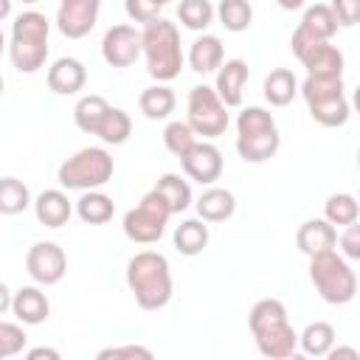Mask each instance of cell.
I'll return each mask as SVG.
<instances>
[{
    "label": "cell",
    "mask_w": 360,
    "mask_h": 360,
    "mask_svg": "<svg viewBox=\"0 0 360 360\" xmlns=\"http://www.w3.org/2000/svg\"><path fill=\"white\" fill-rule=\"evenodd\" d=\"M141 53L146 56V70L158 82H172L180 76L183 68V51H180V34L174 22L158 17L143 25L141 31Z\"/></svg>",
    "instance_id": "7a4b0ae2"
},
{
    "label": "cell",
    "mask_w": 360,
    "mask_h": 360,
    "mask_svg": "<svg viewBox=\"0 0 360 360\" xmlns=\"http://www.w3.org/2000/svg\"><path fill=\"white\" fill-rule=\"evenodd\" d=\"M152 191L160 194V200L166 202V208H169L172 214H180V211H186V208L191 205V188H188V183H186L180 174H163V177L155 183Z\"/></svg>",
    "instance_id": "cb8c5ba5"
},
{
    "label": "cell",
    "mask_w": 360,
    "mask_h": 360,
    "mask_svg": "<svg viewBox=\"0 0 360 360\" xmlns=\"http://www.w3.org/2000/svg\"><path fill=\"white\" fill-rule=\"evenodd\" d=\"M332 14L338 25H354L360 20V0H332Z\"/></svg>",
    "instance_id": "ab89813d"
},
{
    "label": "cell",
    "mask_w": 360,
    "mask_h": 360,
    "mask_svg": "<svg viewBox=\"0 0 360 360\" xmlns=\"http://www.w3.org/2000/svg\"><path fill=\"white\" fill-rule=\"evenodd\" d=\"M248 65L242 59H228L225 65L217 68V87L214 93L219 96V101L225 107H239L242 96H245V84H248Z\"/></svg>",
    "instance_id": "9a60e30c"
},
{
    "label": "cell",
    "mask_w": 360,
    "mask_h": 360,
    "mask_svg": "<svg viewBox=\"0 0 360 360\" xmlns=\"http://www.w3.org/2000/svg\"><path fill=\"white\" fill-rule=\"evenodd\" d=\"M110 110V104H107V98H101V96H82L79 101H76V107H73V118H76V127L82 129V132H96V127H98V121H101V115Z\"/></svg>",
    "instance_id": "1f68e13d"
},
{
    "label": "cell",
    "mask_w": 360,
    "mask_h": 360,
    "mask_svg": "<svg viewBox=\"0 0 360 360\" xmlns=\"http://www.w3.org/2000/svg\"><path fill=\"white\" fill-rule=\"evenodd\" d=\"M287 318V309L278 298H262L250 307V315H248V323H250V332L273 323V321H284Z\"/></svg>",
    "instance_id": "8d00e7d4"
},
{
    "label": "cell",
    "mask_w": 360,
    "mask_h": 360,
    "mask_svg": "<svg viewBox=\"0 0 360 360\" xmlns=\"http://www.w3.org/2000/svg\"><path fill=\"white\" fill-rule=\"evenodd\" d=\"M194 135L202 138H217L228 129V110L208 84H197L188 93V121H186Z\"/></svg>",
    "instance_id": "9c48e42d"
},
{
    "label": "cell",
    "mask_w": 360,
    "mask_h": 360,
    "mask_svg": "<svg viewBox=\"0 0 360 360\" xmlns=\"http://www.w3.org/2000/svg\"><path fill=\"white\" fill-rule=\"evenodd\" d=\"M295 245L301 253L307 256H315V253H323V250H332L338 245V231L335 225H329L326 219H307L298 233H295Z\"/></svg>",
    "instance_id": "e0dca14e"
},
{
    "label": "cell",
    "mask_w": 360,
    "mask_h": 360,
    "mask_svg": "<svg viewBox=\"0 0 360 360\" xmlns=\"http://www.w3.org/2000/svg\"><path fill=\"white\" fill-rule=\"evenodd\" d=\"M6 51V37H3V31H0V53Z\"/></svg>",
    "instance_id": "c3c4849f"
},
{
    "label": "cell",
    "mask_w": 360,
    "mask_h": 360,
    "mask_svg": "<svg viewBox=\"0 0 360 360\" xmlns=\"http://www.w3.org/2000/svg\"><path fill=\"white\" fill-rule=\"evenodd\" d=\"M127 284L143 309H160L172 298V273L169 262L158 250H141L127 264Z\"/></svg>",
    "instance_id": "6da1fadb"
},
{
    "label": "cell",
    "mask_w": 360,
    "mask_h": 360,
    "mask_svg": "<svg viewBox=\"0 0 360 360\" xmlns=\"http://www.w3.org/2000/svg\"><path fill=\"white\" fill-rule=\"evenodd\" d=\"M25 340L28 335L22 332L20 323H8V321H0V360L3 357H14L25 349Z\"/></svg>",
    "instance_id": "74e56055"
},
{
    "label": "cell",
    "mask_w": 360,
    "mask_h": 360,
    "mask_svg": "<svg viewBox=\"0 0 360 360\" xmlns=\"http://www.w3.org/2000/svg\"><path fill=\"white\" fill-rule=\"evenodd\" d=\"M236 152L248 163L270 160L278 152V129L267 110L262 107H245L236 118Z\"/></svg>",
    "instance_id": "277c9868"
},
{
    "label": "cell",
    "mask_w": 360,
    "mask_h": 360,
    "mask_svg": "<svg viewBox=\"0 0 360 360\" xmlns=\"http://www.w3.org/2000/svg\"><path fill=\"white\" fill-rule=\"evenodd\" d=\"M25 270L37 284H59L68 270L65 250L56 242H37L25 256Z\"/></svg>",
    "instance_id": "30bf717a"
},
{
    "label": "cell",
    "mask_w": 360,
    "mask_h": 360,
    "mask_svg": "<svg viewBox=\"0 0 360 360\" xmlns=\"http://www.w3.org/2000/svg\"><path fill=\"white\" fill-rule=\"evenodd\" d=\"M6 309H11V290L0 281V315H3Z\"/></svg>",
    "instance_id": "f6af8a7d"
},
{
    "label": "cell",
    "mask_w": 360,
    "mask_h": 360,
    "mask_svg": "<svg viewBox=\"0 0 360 360\" xmlns=\"http://www.w3.org/2000/svg\"><path fill=\"white\" fill-rule=\"evenodd\" d=\"M28 205H31L28 186L17 177H3L0 180V214L14 217V214H22Z\"/></svg>",
    "instance_id": "4dcf8cb0"
},
{
    "label": "cell",
    "mask_w": 360,
    "mask_h": 360,
    "mask_svg": "<svg viewBox=\"0 0 360 360\" xmlns=\"http://www.w3.org/2000/svg\"><path fill=\"white\" fill-rule=\"evenodd\" d=\"M180 163H183V172L191 180H197L200 186H211L222 174V152L214 143H205V141H197L180 158Z\"/></svg>",
    "instance_id": "4fadbf2b"
},
{
    "label": "cell",
    "mask_w": 360,
    "mask_h": 360,
    "mask_svg": "<svg viewBox=\"0 0 360 360\" xmlns=\"http://www.w3.org/2000/svg\"><path fill=\"white\" fill-rule=\"evenodd\" d=\"M298 28H304V31H307L309 37H315L318 42H326V39L338 31V20H335V14H332L329 6L315 3V6H309V8L304 11V20H301Z\"/></svg>",
    "instance_id": "4316f807"
},
{
    "label": "cell",
    "mask_w": 360,
    "mask_h": 360,
    "mask_svg": "<svg viewBox=\"0 0 360 360\" xmlns=\"http://www.w3.org/2000/svg\"><path fill=\"white\" fill-rule=\"evenodd\" d=\"M34 214H37V219H39L45 228H62V225L70 219L73 205H70V200H68L65 191H59V188H45V191L37 197V202H34Z\"/></svg>",
    "instance_id": "ac0fdd59"
},
{
    "label": "cell",
    "mask_w": 360,
    "mask_h": 360,
    "mask_svg": "<svg viewBox=\"0 0 360 360\" xmlns=\"http://www.w3.org/2000/svg\"><path fill=\"white\" fill-rule=\"evenodd\" d=\"M84 82H87V70H84V65H82L79 59H73V56H62V59H56V62L48 68V87H51L53 93H59V96H73V93H79V90L84 87Z\"/></svg>",
    "instance_id": "2e32d148"
},
{
    "label": "cell",
    "mask_w": 360,
    "mask_h": 360,
    "mask_svg": "<svg viewBox=\"0 0 360 360\" xmlns=\"http://www.w3.org/2000/svg\"><path fill=\"white\" fill-rule=\"evenodd\" d=\"M298 93V82L292 76V70L287 68H276L267 73L264 79V98L273 104V107H287Z\"/></svg>",
    "instance_id": "603a6c76"
},
{
    "label": "cell",
    "mask_w": 360,
    "mask_h": 360,
    "mask_svg": "<svg viewBox=\"0 0 360 360\" xmlns=\"http://www.w3.org/2000/svg\"><path fill=\"white\" fill-rule=\"evenodd\" d=\"M278 6H281L284 11H295V8L304 6V0H278Z\"/></svg>",
    "instance_id": "bcb514c9"
},
{
    "label": "cell",
    "mask_w": 360,
    "mask_h": 360,
    "mask_svg": "<svg viewBox=\"0 0 360 360\" xmlns=\"http://www.w3.org/2000/svg\"><path fill=\"white\" fill-rule=\"evenodd\" d=\"M326 357H329V360H338V357H349V360H357L360 354H357V349H349V346H338V349H329V352H326Z\"/></svg>",
    "instance_id": "7bdbcfd3"
},
{
    "label": "cell",
    "mask_w": 360,
    "mask_h": 360,
    "mask_svg": "<svg viewBox=\"0 0 360 360\" xmlns=\"http://www.w3.org/2000/svg\"><path fill=\"white\" fill-rule=\"evenodd\" d=\"M163 143H166V149H169L172 155L183 158V155L197 143V135H194V129H191L186 121H172V124L163 129Z\"/></svg>",
    "instance_id": "d590c367"
},
{
    "label": "cell",
    "mask_w": 360,
    "mask_h": 360,
    "mask_svg": "<svg viewBox=\"0 0 360 360\" xmlns=\"http://www.w3.org/2000/svg\"><path fill=\"white\" fill-rule=\"evenodd\" d=\"M48 17L39 11H22L11 25L8 56L20 73H37L48 59Z\"/></svg>",
    "instance_id": "3957f363"
},
{
    "label": "cell",
    "mask_w": 360,
    "mask_h": 360,
    "mask_svg": "<svg viewBox=\"0 0 360 360\" xmlns=\"http://www.w3.org/2000/svg\"><path fill=\"white\" fill-rule=\"evenodd\" d=\"M112 211H115V202H112L107 194L96 191V188H87V191L76 200V214L82 217V222H90V225L107 222V219L112 217Z\"/></svg>",
    "instance_id": "d4e9b609"
},
{
    "label": "cell",
    "mask_w": 360,
    "mask_h": 360,
    "mask_svg": "<svg viewBox=\"0 0 360 360\" xmlns=\"http://www.w3.org/2000/svg\"><path fill=\"white\" fill-rule=\"evenodd\" d=\"M98 357H101V360H107V357H112V360H115V357H143V360H149L152 352L143 349V346H110V349H101Z\"/></svg>",
    "instance_id": "b9f144b4"
},
{
    "label": "cell",
    "mask_w": 360,
    "mask_h": 360,
    "mask_svg": "<svg viewBox=\"0 0 360 360\" xmlns=\"http://www.w3.org/2000/svg\"><path fill=\"white\" fill-rule=\"evenodd\" d=\"M177 17H180V22H183L186 28L202 31V28H208L211 20H214V6H211L208 0H180Z\"/></svg>",
    "instance_id": "e575fe53"
},
{
    "label": "cell",
    "mask_w": 360,
    "mask_h": 360,
    "mask_svg": "<svg viewBox=\"0 0 360 360\" xmlns=\"http://www.w3.org/2000/svg\"><path fill=\"white\" fill-rule=\"evenodd\" d=\"M256 338V346L264 357H273V360H284V357H292L295 349H298V335L295 329L290 326V321H273L262 329L253 332Z\"/></svg>",
    "instance_id": "5bb4252c"
},
{
    "label": "cell",
    "mask_w": 360,
    "mask_h": 360,
    "mask_svg": "<svg viewBox=\"0 0 360 360\" xmlns=\"http://www.w3.org/2000/svg\"><path fill=\"white\" fill-rule=\"evenodd\" d=\"M158 3H160V6H166V3H169V0H158Z\"/></svg>",
    "instance_id": "f907efd6"
},
{
    "label": "cell",
    "mask_w": 360,
    "mask_h": 360,
    "mask_svg": "<svg viewBox=\"0 0 360 360\" xmlns=\"http://www.w3.org/2000/svg\"><path fill=\"white\" fill-rule=\"evenodd\" d=\"M304 68L309 70V76H343V53L326 42L312 45L304 56H301Z\"/></svg>",
    "instance_id": "ffe728a7"
},
{
    "label": "cell",
    "mask_w": 360,
    "mask_h": 360,
    "mask_svg": "<svg viewBox=\"0 0 360 360\" xmlns=\"http://www.w3.org/2000/svg\"><path fill=\"white\" fill-rule=\"evenodd\" d=\"M39 357L59 360V352H56V349H45V346H39V349H31V352H28V360H39Z\"/></svg>",
    "instance_id": "ee69618b"
},
{
    "label": "cell",
    "mask_w": 360,
    "mask_h": 360,
    "mask_svg": "<svg viewBox=\"0 0 360 360\" xmlns=\"http://www.w3.org/2000/svg\"><path fill=\"white\" fill-rule=\"evenodd\" d=\"M205 245H208V228L202 225V219H186V222L177 225L174 248L183 256H197V253H202Z\"/></svg>",
    "instance_id": "f1b7e54d"
},
{
    "label": "cell",
    "mask_w": 360,
    "mask_h": 360,
    "mask_svg": "<svg viewBox=\"0 0 360 360\" xmlns=\"http://www.w3.org/2000/svg\"><path fill=\"white\" fill-rule=\"evenodd\" d=\"M357 200L352 194H332L326 202H323V219L329 225H349V222H357Z\"/></svg>",
    "instance_id": "836d02e7"
},
{
    "label": "cell",
    "mask_w": 360,
    "mask_h": 360,
    "mask_svg": "<svg viewBox=\"0 0 360 360\" xmlns=\"http://www.w3.org/2000/svg\"><path fill=\"white\" fill-rule=\"evenodd\" d=\"M129 132H132V118H129L124 110L110 107V110L101 115V121H98V127H96L93 135H98L104 143L118 146V143H124V141L129 138Z\"/></svg>",
    "instance_id": "484cf974"
},
{
    "label": "cell",
    "mask_w": 360,
    "mask_h": 360,
    "mask_svg": "<svg viewBox=\"0 0 360 360\" xmlns=\"http://www.w3.org/2000/svg\"><path fill=\"white\" fill-rule=\"evenodd\" d=\"M301 93L309 115L323 127H343L349 121V101L343 96V76H307Z\"/></svg>",
    "instance_id": "8992f818"
},
{
    "label": "cell",
    "mask_w": 360,
    "mask_h": 360,
    "mask_svg": "<svg viewBox=\"0 0 360 360\" xmlns=\"http://www.w3.org/2000/svg\"><path fill=\"white\" fill-rule=\"evenodd\" d=\"M169 217H172V211L166 208L160 194L149 191V194H143L138 208L124 214V233H127V239H132L138 245H152L163 236Z\"/></svg>",
    "instance_id": "ba28073f"
},
{
    "label": "cell",
    "mask_w": 360,
    "mask_h": 360,
    "mask_svg": "<svg viewBox=\"0 0 360 360\" xmlns=\"http://www.w3.org/2000/svg\"><path fill=\"white\" fill-rule=\"evenodd\" d=\"M11 312L17 315L20 323L37 326V323H42V321L48 318L51 304H48V298H45L42 290H37V287H22V290H17V292L11 295Z\"/></svg>",
    "instance_id": "d6986e66"
},
{
    "label": "cell",
    "mask_w": 360,
    "mask_h": 360,
    "mask_svg": "<svg viewBox=\"0 0 360 360\" xmlns=\"http://www.w3.org/2000/svg\"><path fill=\"white\" fill-rule=\"evenodd\" d=\"M346 231L340 233V248L349 259H360V225L357 222H349L343 225Z\"/></svg>",
    "instance_id": "60d3db41"
},
{
    "label": "cell",
    "mask_w": 360,
    "mask_h": 360,
    "mask_svg": "<svg viewBox=\"0 0 360 360\" xmlns=\"http://www.w3.org/2000/svg\"><path fill=\"white\" fill-rule=\"evenodd\" d=\"M214 14L219 17V22H222L228 31L239 34V31H245V28L250 25V20H253V6H250L248 0H219V6H217Z\"/></svg>",
    "instance_id": "d6a6232c"
},
{
    "label": "cell",
    "mask_w": 360,
    "mask_h": 360,
    "mask_svg": "<svg viewBox=\"0 0 360 360\" xmlns=\"http://www.w3.org/2000/svg\"><path fill=\"white\" fill-rule=\"evenodd\" d=\"M124 8H127V14L135 20V22H152V20H158V14H160V3L158 0H124Z\"/></svg>",
    "instance_id": "f35d334b"
},
{
    "label": "cell",
    "mask_w": 360,
    "mask_h": 360,
    "mask_svg": "<svg viewBox=\"0 0 360 360\" xmlns=\"http://www.w3.org/2000/svg\"><path fill=\"white\" fill-rule=\"evenodd\" d=\"M101 56L112 68H129L141 56V31L132 25H112L101 39Z\"/></svg>",
    "instance_id": "8fae6325"
},
{
    "label": "cell",
    "mask_w": 360,
    "mask_h": 360,
    "mask_svg": "<svg viewBox=\"0 0 360 360\" xmlns=\"http://www.w3.org/2000/svg\"><path fill=\"white\" fill-rule=\"evenodd\" d=\"M309 278L318 295L329 304H349L357 292V276L349 262L335 253V248L309 256Z\"/></svg>",
    "instance_id": "5b68a950"
},
{
    "label": "cell",
    "mask_w": 360,
    "mask_h": 360,
    "mask_svg": "<svg viewBox=\"0 0 360 360\" xmlns=\"http://www.w3.org/2000/svg\"><path fill=\"white\" fill-rule=\"evenodd\" d=\"M11 14V0H0V22Z\"/></svg>",
    "instance_id": "7dc6e473"
},
{
    "label": "cell",
    "mask_w": 360,
    "mask_h": 360,
    "mask_svg": "<svg viewBox=\"0 0 360 360\" xmlns=\"http://www.w3.org/2000/svg\"><path fill=\"white\" fill-rule=\"evenodd\" d=\"M236 211V200L228 188H208L197 200V214L202 222H225Z\"/></svg>",
    "instance_id": "44dd1931"
},
{
    "label": "cell",
    "mask_w": 360,
    "mask_h": 360,
    "mask_svg": "<svg viewBox=\"0 0 360 360\" xmlns=\"http://www.w3.org/2000/svg\"><path fill=\"white\" fill-rule=\"evenodd\" d=\"M101 0H62L56 11V25L68 39H82L93 31L98 20Z\"/></svg>",
    "instance_id": "7c38bea8"
},
{
    "label": "cell",
    "mask_w": 360,
    "mask_h": 360,
    "mask_svg": "<svg viewBox=\"0 0 360 360\" xmlns=\"http://www.w3.org/2000/svg\"><path fill=\"white\" fill-rule=\"evenodd\" d=\"M0 96H3V76H0Z\"/></svg>",
    "instance_id": "681fc988"
},
{
    "label": "cell",
    "mask_w": 360,
    "mask_h": 360,
    "mask_svg": "<svg viewBox=\"0 0 360 360\" xmlns=\"http://www.w3.org/2000/svg\"><path fill=\"white\" fill-rule=\"evenodd\" d=\"M298 343H301V349H304L307 354H312V357H326V352H329L332 343H335V329H332V323H326V321H315V323H309V326L298 335Z\"/></svg>",
    "instance_id": "f546056e"
},
{
    "label": "cell",
    "mask_w": 360,
    "mask_h": 360,
    "mask_svg": "<svg viewBox=\"0 0 360 360\" xmlns=\"http://www.w3.org/2000/svg\"><path fill=\"white\" fill-rule=\"evenodd\" d=\"M188 65L197 73H211L222 65V42L214 34H202L200 39H194L191 51H188Z\"/></svg>",
    "instance_id": "7402d4cb"
},
{
    "label": "cell",
    "mask_w": 360,
    "mask_h": 360,
    "mask_svg": "<svg viewBox=\"0 0 360 360\" xmlns=\"http://www.w3.org/2000/svg\"><path fill=\"white\" fill-rule=\"evenodd\" d=\"M174 93H172V87H166V84H155V87H146L143 93H141V98H138V107H141V112L146 115V118H152V121H158V118H166L172 110H174Z\"/></svg>",
    "instance_id": "83f0119b"
},
{
    "label": "cell",
    "mask_w": 360,
    "mask_h": 360,
    "mask_svg": "<svg viewBox=\"0 0 360 360\" xmlns=\"http://www.w3.org/2000/svg\"><path fill=\"white\" fill-rule=\"evenodd\" d=\"M115 172V163H112V155L101 146H87V149H79L73 158H68L62 166H59V183L65 188H98L104 183H110Z\"/></svg>",
    "instance_id": "52a82bcc"
},
{
    "label": "cell",
    "mask_w": 360,
    "mask_h": 360,
    "mask_svg": "<svg viewBox=\"0 0 360 360\" xmlns=\"http://www.w3.org/2000/svg\"><path fill=\"white\" fill-rule=\"evenodd\" d=\"M22 3H37V0H22Z\"/></svg>",
    "instance_id": "816d5d0a"
}]
</instances>
